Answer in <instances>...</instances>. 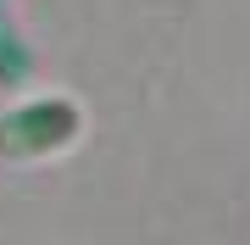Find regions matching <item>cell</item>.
I'll list each match as a JSON object with an SVG mask.
<instances>
[{"instance_id": "1", "label": "cell", "mask_w": 250, "mask_h": 245, "mask_svg": "<svg viewBox=\"0 0 250 245\" xmlns=\"http://www.w3.org/2000/svg\"><path fill=\"white\" fill-rule=\"evenodd\" d=\"M78 134V111L67 100H34V106L0 117V151L6 156H45Z\"/></svg>"}]
</instances>
